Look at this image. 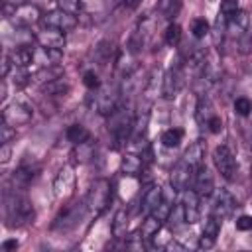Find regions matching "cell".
<instances>
[{
	"instance_id": "cell-1",
	"label": "cell",
	"mask_w": 252,
	"mask_h": 252,
	"mask_svg": "<svg viewBox=\"0 0 252 252\" xmlns=\"http://www.w3.org/2000/svg\"><path fill=\"white\" fill-rule=\"evenodd\" d=\"M4 219L8 226H24L33 220V203L18 189L4 193Z\"/></svg>"
},
{
	"instance_id": "cell-2",
	"label": "cell",
	"mask_w": 252,
	"mask_h": 252,
	"mask_svg": "<svg viewBox=\"0 0 252 252\" xmlns=\"http://www.w3.org/2000/svg\"><path fill=\"white\" fill-rule=\"evenodd\" d=\"M134 130V116L128 108H116L110 116H108V132L114 138V146L120 144H128L130 136Z\"/></svg>"
},
{
	"instance_id": "cell-3",
	"label": "cell",
	"mask_w": 252,
	"mask_h": 252,
	"mask_svg": "<svg viewBox=\"0 0 252 252\" xmlns=\"http://www.w3.org/2000/svg\"><path fill=\"white\" fill-rule=\"evenodd\" d=\"M110 199H112V185H110V181L108 179H96L91 185V189H89V193L85 197L87 211L91 215H100L108 207Z\"/></svg>"
},
{
	"instance_id": "cell-4",
	"label": "cell",
	"mask_w": 252,
	"mask_h": 252,
	"mask_svg": "<svg viewBox=\"0 0 252 252\" xmlns=\"http://www.w3.org/2000/svg\"><path fill=\"white\" fill-rule=\"evenodd\" d=\"M85 213H87L85 201H83V203L67 205V207L61 209V213L57 215V219H55V222H53V228H57V230H71V228H75V226L81 222V219L85 217Z\"/></svg>"
},
{
	"instance_id": "cell-5",
	"label": "cell",
	"mask_w": 252,
	"mask_h": 252,
	"mask_svg": "<svg viewBox=\"0 0 252 252\" xmlns=\"http://www.w3.org/2000/svg\"><path fill=\"white\" fill-rule=\"evenodd\" d=\"M32 116H33V110H32V106L26 104L24 100H14V102L6 104L4 110H2V120L8 122V124L14 126V128L28 124V122L32 120Z\"/></svg>"
},
{
	"instance_id": "cell-6",
	"label": "cell",
	"mask_w": 252,
	"mask_h": 252,
	"mask_svg": "<svg viewBox=\"0 0 252 252\" xmlns=\"http://www.w3.org/2000/svg\"><path fill=\"white\" fill-rule=\"evenodd\" d=\"M96 110L102 116H110L116 108H118V98H120V89L112 87V85H100V89H96Z\"/></svg>"
},
{
	"instance_id": "cell-7",
	"label": "cell",
	"mask_w": 252,
	"mask_h": 252,
	"mask_svg": "<svg viewBox=\"0 0 252 252\" xmlns=\"http://www.w3.org/2000/svg\"><path fill=\"white\" fill-rule=\"evenodd\" d=\"M41 24H43V28H55V30H61V32H71V30L77 28V16L57 8V10L47 12L41 18Z\"/></svg>"
},
{
	"instance_id": "cell-8",
	"label": "cell",
	"mask_w": 252,
	"mask_h": 252,
	"mask_svg": "<svg viewBox=\"0 0 252 252\" xmlns=\"http://www.w3.org/2000/svg\"><path fill=\"white\" fill-rule=\"evenodd\" d=\"M213 161H215V167L219 169V173L224 179H228V181L234 179V175H236V159H234L232 152L226 146H217L215 148Z\"/></svg>"
},
{
	"instance_id": "cell-9",
	"label": "cell",
	"mask_w": 252,
	"mask_h": 252,
	"mask_svg": "<svg viewBox=\"0 0 252 252\" xmlns=\"http://www.w3.org/2000/svg\"><path fill=\"white\" fill-rule=\"evenodd\" d=\"M193 173H195V167L189 165L185 159L177 161L171 169V175H169V183L175 191H185L189 187V183L193 181Z\"/></svg>"
},
{
	"instance_id": "cell-10",
	"label": "cell",
	"mask_w": 252,
	"mask_h": 252,
	"mask_svg": "<svg viewBox=\"0 0 252 252\" xmlns=\"http://www.w3.org/2000/svg\"><path fill=\"white\" fill-rule=\"evenodd\" d=\"M41 18L43 16H41V12H39L37 6H33V4H22V6L16 8V12L10 18V22L16 28H30V26L41 22Z\"/></svg>"
},
{
	"instance_id": "cell-11",
	"label": "cell",
	"mask_w": 252,
	"mask_h": 252,
	"mask_svg": "<svg viewBox=\"0 0 252 252\" xmlns=\"http://www.w3.org/2000/svg\"><path fill=\"white\" fill-rule=\"evenodd\" d=\"M193 189L199 193V197H209L215 193V177L209 171V167L205 163L195 167L193 173Z\"/></svg>"
},
{
	"instance_id": "cell-12",
	"label": "cell",
	"mask_w": 252,
	"mask_h": 252,
	"mask_svg": "<svg viewBox=\"0 0 252 252\" xmlns=\"http://www.w3.org/2000/svg\"><path fill=\"white\" fill-rule=\"evenodd\" d=\"M236 209V201L234 197L226 191V189H217L215 191V199H213V209L211 215H215L217 219H226L232 215V211Z\"/></svg>"
},
{
	"instance_id": "cell-13",
	"label": "cell",
	"mask_w": 252,
	"mask_h": 252,
	"mask_svg": "<svg viewBox=\"0 0 252 252\" xmlns=\"http://www.w3.org/2000/svg\"><path fill=\"white\" fill-rule=\"evenodd\" d=\"M199 193L195 189H185L183 191V197H181V209H183V217H185V222L187 224H195L199 220V213H201V207H199Z\"/></svg>"
},
{
	"instance_id": "cell-14",
	"label": "cell",
	"mask_w": 252,
	"mask_h": 252,
	"mask_svg": "<svg viewBox=\"0 0 252 252\" xmlns=\"http://www.w3.org/2000/svg\"><path fill=\"white\" fill-rule=\"evenodd\" d=\"M75 187V173H73V167L71 165H63L59 169V173L55 175V181H53V193L57 199H63L67 197Z\"/></svg>"
},
{
	"instance_id": "cell-15",
	"label": "cell",
	"mask_w": 252,
	"mask_h": 252,
	"mask_svg": "<svg viewBox=\"0 0 252 252\" xmlns=\"http://www.w3.org/2000/svg\"><path fill=\"white\" fill-rule=\"evenodd\" d=\"M63 59L61 49H53V47H33V63L39 65V69L45 67H55L59 65V61Z\"/></svg>"
},
{
	"instance_id": "cell-16",
	"label": "cell",
	"mask_w": 252,
	"mask_h": 252,
	"mask_svg": "<svg viewBox=\"0 0 252 252\" xmlns=\"http://www.w3.org/2000/svg\"><path fill=\"white\" fill-rule=\"evenodd\" d=\"M35 41L41 47H53V49H63L65 47V32L55 30V28H43L37 35Z\"/></svg>"
},
{
	"instance_id": "cell-17",
	"label": "cell",
	"mask_w": 252,
	"mask_h": 252,
	"mask_svg": "<svg viewBox=\"0 0 252 252\" xmlns=\"http://www.w3.org/2000/svg\"><path fill=\"white\" fill-rule=\"evenodd\" d=\"M181 85H183V67L175 65L163 75V96L173 98L175 93L181 89Z\"/></svg>"
},
{
	"instance_id": "cell-18",
	"label": "cell",
	"mask_w": 252,
	"mask_h": 252,
	"mask_svg": "<svg viewBox=\"0 0 252 252\" xmlns=\"http://www.w3.org/2000/svg\"><path fill=\"white\" fill-rule=\"evenodd\" d=\"M37 171H39V167L33 163H28V161H22L20 163V167L12 173V183H14V187L16 189H26L33 179H35V175H37Z\"/></svg>"
},
{
	"instance_id": "cell-19",
	"label": "cell",
	"mask_w": 252,
	"mask_h": 252,
	"mask_svg": "<svg viewBox=\"0 0 252 252\" xmlns=\"http://www.w3.org/2000/svg\"><path fill=\"white\" fill-rule=\"evenodd\" d=\"M248 26H250V16L244 10H238L226 22V35L228 37H242L244 32L248 30Z\"/></svg>"
},
{
	"instance_id": "cell-20",
	"label": "cell",
	"mask_w": 252,
	"mask_h": 252,
	"mask_svg": "<svg viewBox=\"0 0 252 252\" xmlns=\"http://www.w3.org/2000/svg\"><path fill=\"white\" fill-rule=\"evenodd\" d=\"M215 116V108H213V102L207 94H201L199 100H197V108H195V118H197V124L201 128H207V122Z\"/></svg>"
},
{
	"instance_id": "cell-21",
	"label": "cell",
	"mask_w": 252,
	"mask_h": 252,
	"mask_svg": "<svg viewBox=\"0 0 252 252\" xmlns=\"http://www.w3.org/2000/svg\"><path fill=\"white\" fill-rule=\"evenodd\" d=\"M161 197H163V189H161L159 185H150V187L144 191V195H142V211H144L146 215L154 213V209L159 205Z\"/></svg>"
},
{
	"instance_id": "cell-22",
	"label": "cell",
	"mask_w": 252,
	"mask_h": 252,
	"mask_svg": "<svg viewBox=\"0 0 252 252\" xmlns=\"http://www.w3.org/2000/svg\"><path fill=\"white\" fill-rule=\"evenodd\" d=\"M158 91L163 93V75H161V69H154L152 75L148 77L146 85H144V94L148 100H152L154 96H158Z\"/></svg>"
},
{
	"instance_id": "cell-23",
	"label": "cell",
	"mask_w": 252,
	"mask_h": 252,
	"mask_svg": "<svg viewBox=\"0 0 252 252\" xmlns=\"http://www.w3.org/2000/svg\"><path fill=\"white\" fill-rule=\"evenodd\" d=\"M183 159H185L189 165H193V167L201 165V163H203V159H205V144H203L201 140L193 142V144H191V146L185 150Z\"/></svg>"
},
{
	"instance_id": "cell-24",
	"label": "cell",
	"mask_w": 252,
	"mask_h": 252,
	"mask_svg": "<svg viewBox=\"0 0 252 252\" xmlns=\"http://www.w3.org/2000/svg\"><path fill=\"white\" fill-rule=\"evenodd\" d=\"M10 59L14 63V67H28L30 63H33V47L30 45H18L12 53H10Z\"/></svg>"
},
{
	"instance_id": "cell-25",
	"label": "cell",
	"mask_w": 252,
	"mask_h": 252,
	"mask_svg": "<svg viewBox=\"0 0 252 252\" xmlns=\"http://www.w3.org/2000/svg\"><path fill=\"white\" fill-rule=\"evenodd\" d=\"M110 230H112V236H114L116 240H122V238L126 236V232H128V215H126L124 209H118V211L114 213Z\"/></svg>"
},
{
	"instance_id": "cell-26",
	"label": "cell",
	"mask_w": 252,
	"mask_h": 252,
	"mask_svg": "<svg viewBox=\"0 0 252 252\" xmlns=\"http://www.w3.org/2000/svg\"><path fill=\"white\" fill-rule=\"evenodd\" d=\"M41 93L43 94H49V96H65L69 93V83L63 81L61 77L59 79H53V81L41 85Z\"/></svg>"
},
{
	"instance_id": "cell-27",
	"label": "cell",
	"mask_w": 252,
	"mask_h": 252,
	"mask_svg": "<svg viewBox=\"0 0 252 252\" xmlns=\"http://www.w3.org/2000/svg\"><path fill=\"white\" fill-rule=\"evenodd\" d=\"M142 167H144L142 156L130 152V154H126V156L122 158V171H124L126 175H138V173L142 171Z\"/></svg>"
},
{
	"instance_id": "cell-28",
	"label": "cell",
	"mask_w": 252,
	"mask_h": 252,
	"mask_svg": "<svg viewBox=\"0 0 252 252\" xmlns=\"http://www.w3.org/2000/svg\"><path fill=\"white\" fill-rule=\"evenodd\" d=\"M73 158L75 161L79 163H87L94 158V144L91 140L87 142H81V144H75V152H73Z\"/></svg>"
},
{
	"instance_id": "cell-29",
	"label": "cell",
	"mask_w": 252,
	"mask_h": 252,
	"mask_svg": "<svg viewBox=\"0 0 252 252\" xmlns=\"http://www.w3.org/2000/svg\"><path fill=\"white\" fill-rule=\"evenodd\" d=\"M159 230H161V220H159V219H156L154 215H148V217L144 219V222H142L140 234H142V238L152 240L154 236H158V232H159Z\"/></svg>"
},
{
	"instance_id": "cell-30",
	"label": "cell",
	"mask_w": 252,
	"mask_h": 252,
	"mask_svg": "<svg viewBox=\"0 0 252 252\" xmlns=\"http://www.w3.org/2000/svg\"><path fill=\"white\" fill-rule=\"evenodd\" d=\"M67 140L73 142V144H81V142L91 140V134L83 124H73V126L67 128Z\"/></svg>"
},
{
	"instance_id": "cell-31",
	"label": "cell",
	"mask_w": 252,
	"mask_h": 252,
	"mask_svg": "<svg viewBox=\"0 0 252 252\" xmlns=\"http://www.w3.org/2000/svg\"><path fill=\"white\" fill-rule=\"evenodd\" d=\"M181 138H183V130L181 128H169L161 134V144L165 148H177L181 144Z\"/></svg>"
},
{
	"instance_id": "cell-32",
	"label": "cell",
	"mask_w": 252,
	"mask_h": 252,
	"mask_svg": "<svg viewBox=\"0 0 252 252\" xmlns=\"http://www.w3.org/2000/svg\"><path fill=\"white\" fill-rule=\"evenodd\" d=\"M159 10H161L163 18L173 20L177 16V12L181 10V0H159Z\"/></svg>"
},
{
	"instance_id": "cell-33",
	"label": "cell",
	"mask_w": 252,
	"mask_h": 252,
	"mask_svg": "<svg viewBox=\"0 0 252 252\" xmlns=\"http://www.w3.org/2000/svg\"><path fill=\"white\" fill-rule=\"evenodd\" d=\"M181 26L179 24H169L167 28H165V43L169 45V47H175V45H179V41H181Z\"/></svg>"
},
{
	"instance_id": "cell-34",
	"label": "cell",
	"mask_w": 252,
	"mask_h": 252,
	"mask_svg": "<svg viewBox=\"0 0 252 252\" xmlns=\"http://www.w3.org/2000/svg\"><path fill=\"white\" fill-rule=\"evenodd\" d=\"M191 32H193V35H195L197 39H201V37H205V35L211 32V26H209V22H207L205 18H197V20H193V24H191Z\"/></svg>"
},
{
	"instance_id": "cell-35",
	"label": "cell",
	"mask_w": 252,
	"mask_h": 252,
	"mask_svg": "<svg viewBox=\"0 0 252 252\" xmlns=\"http://www.w3.org/2000/svg\"><path fill=\"white\" fill-rule=\"evenodd\" d=\"M220 224H222V220H220V219H217L215 215H211V217L207 219V222H205L203 234H209V236L217 238V236H219V232H220Z\"/></svg>"
},
{
	"instance_id": "cell-36",
	"label": "cell",
	"mask_w": 252,
	"mask_h": 252,
	"mask_svg": "<svg viewBox=\"0 0 252 252\" xmlns=\"http://www.w3.org/2000/svg\"><path fill=\"white\" fill-rule=\"evenodd\" d=\"M234 112H236L238 116H248V114L252 112V100L246 98V96H238V98L234 100Z\"/></svg>"
},
{
	"instance_id": "cell-37",
	"label": "cell",
	"mask_w": 252,
	"mask_h": 252,
	"mask_svg": "<svg viewBox=\"0 0 252 252\" xmlns=\"http://www.w3.org/2000/svg\"><path fill=\"white\" fill-rule=\"evenodd\" d=\"M57 6L69 14H79L83 8V0H57Z\"/></svg>"
},
{
	"instance_id": "cell-38",
	"label": "cell",
	"mask_w": 252,
	"mask_h": 252,
	"mask_svg": "<svg viewBox=\"0 0 252 252\" xmlns=\"http://www.w3.org/2000/svg\"><path fill=\"white\" fill-rule=\"evenodd\" d=\"M32 79V75L28 73V69L26 67H14V85L16 87H24V85H28V81Z\"/></svg>"
},
{
	"instance_id": "cell-39",
	"label": "cell",
	"mask_w": 252,
	"mask_h": 252,
	"mask_svg": "<svg viewBox=\"0 0 252 252\" xmlns=\"http://www.w3.org/2000/svg\"><path fill=\"white\" fill-rule=\"evenodd\" d=\"M83 83H85V87L91 89V91L100 89V79H98V75H96L94 71H87V73L83 75Z\"/></svg>"
},
{
	"instance_id": "cell-40",
	"label": "cell",
	"mask_w": 252,
	"mask_h": 252,
	"mask_svg": "<svg viewBox=\"0 0 252 252\" xmlns=\"http://www.w3.org/2000/svg\"><path fill=\"white\" fill-rule=\"evenodd\" d=\"M238 12V0H220V14L230 18L232 14Z\"/></svg>"
},
{
	"instance_id": "cell-41",
	"label": "cell",
	"mask_w": 252,
	"mask_h": 252,
	"mask_svg": "<svg viewBox=\"0 0 252 252\" xmlns=\"http://www.w3.org/2000/svg\"><path fill=\"white\" fill-rule=\"evenodd\" d=\"M240 51H242V53H250V51H252V20H250L248 30H246L244 35L240 37Z\"/></svg>"
},
{
	"instance_id": "cell-42",
	"label": "cell",
	"mask_w": 252,
	"mask_h": 252,
	"mask_svg": "<svg viewBox=\"0 0 252 252\" xmlns=\"http://www.w3.org/2000/svg\"><path fill=\"white\" fill-rule=\"evenodd\" d=\"M14 136H16V128L2 120V126H0V142H2V144H8Z\"/></svg>"
},
{
	"instance_id": "cell-43",
	"label": "cell",
	"mask_w": 252,
	"mask_h": 252,
	"mask_svg": "<svg viewBox=\"0 0 252 252\" xmlns=\"http://www.w3.org/2000/svg\"><path fill=\"white\" fill-rule=\"evenodd\" d=\"M234 224H236L238 230H252V217L250 215H242V217L236 219Z\"/></svg>"
},
{
	"instance_id": "cell-44",
	"label": "cell",
	"mask_w": 252,
	"mask_h": 252,
	"mask_svg": "<svg viewBox=\"0 0 252 252\" xmlns=\"http://www.w3.org/2000/svg\"><path fill=\"white\" fill-rule=\"evenodd\" d=\"M207 130H209L211 134H219V132L222 130V120H220V118L215 114V116H213V118L207 122Z\"/></svg>"
},
{
	"instance_id": "cell-45",
	"label": "cell",
	"mask_w": 252,
	"mask_h": 252,
	"mask_svg": "<svg viewBox=\"0 0 252 252\" xmlns=\"http://www.w3.org/2000/svg\"><path fill=\"white\" fill-rule=\"evenodd\" d=\"M215 242H217V238H213V236H209V234H203L201 238H199V248L201 250H209V248H213L215 246Z\"/></svg>"
},
{
	"instance_id": "cell-46",
	"label": "cell",
	"mask_w": 252,
	"mask_h": 252,
	"mask_svg": "<svg viewBox=\"0 0 252 252\" xmlns=\"http://www.w3.org/2000/svg\"><path fill=\"white\" fill-rule=\"evenodd\" d=\"M10 158H12V148H10V142H8V144H2V148H0V161L8 163Z\"/></svg>"
},
{
	"instance_id": "cell-47",
	"label": "cell",
	"mask_w": 252,
	"mask_h": 252,
	"mask_svg": "<svg viewBox=\"0 0 252 252\" xmlns=\"http://www.w3.org/2000/svg\"><path fill=\"white\" fill-rule=\"evenodd\" d=\"M18 246H20V244H18L16 238H8V240L2 242L0 248H2V252H10V250H18Z\"/></svg>"
},
{
	"instance_id": "cell-48",
	"label": "cell",
	"mask_w": 252,
	"mask_h": 252,
	"mask_svg": "<svg viewBox=\"0 0 252 252\" xmlns=\"http://www.w3.org/2000/svg\"><path fill=\"white\" fill-rule=\"evenodd\" d=\"M140 4H142V0H124V6H126L128 10H136Z\"/></svg>"
},
{
	"instance_id": "cell-49",
	"label": "cell",
	"mask_w": 252,
	"mask_h": 252,
	"mask_svg": "<svg viewBox=\"0 0 252 252\" xmlns=\"http://www.w3.org/2000/svg\"><path fill=\"white\" fill-rule=\"evenodd\" d=\"M6 96H8L6 94V79H2V83H0V98L6 100Z\"/></svg>"
},
{
	"instance_id": "cell-50",
	"label": "cell",
	"mask_w": 252,
	"mask_h": 252,
	"mask_svg": "<svg viewBox=\"0 0 252 252\" xmlns=\"http://www.w3.org/2000/svg\"><path fill=\"white\" fill-rule=\"evenodd\" d=\"M4 4H10V6H16L18 8V6L24 4V0H4Z\"/></svg>"
},
{
	"instance_id": "cell-51",
	"label": "cell",
	"mask_w": 252,
	"mask_h": 252,
	"mask_svg": "<svg viewBox=\"0 0 252 252\" xmlns=\"http://www.w3.org/2000/svg\"><path fill=\"white\" fill-rule=\"evenodd\" d=\"M250 173H252V169H250Z\"/></svg>"
}]
</instances>
